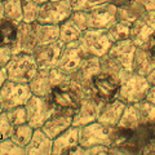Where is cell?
I'll return each instance as SVG.
<instances>
[{"label":"cell","instance_id":"26","mask_svg":"<svg viewBox=\"0 0 155 155\" xmlns=\"http://www.w3.org/2000/svg\"><path fill=\"white\" fill-rule=\"evenodd\" d=\"M81 32L83 31L76 26V23L70 17L60 23V40L62 43H65V44L66 43L79 40Z\"/></svg>","mask_w":155,"mask_h":155},{"label":"cell","instance_id":"16","mask_svg":"<svg viewBox=\"0 0 155 155\" xmlns=\"http://www.w3.org/2000/svg\"><path fill=\"white\" fill-rule=\"evenodd\" d=\"M125 106H127V104H124L123 101L118 98L105 101L101 105L97 122L102 123L106 127H116L119 124V120L122 118Z\"/></svg>","mask_w":155,"mask_h":155},{"label":"cell","instance_id":"4","mask_svg":"<svg viewBox=\"0 0 155 155\" xmlns=\"http://www.w3.org/2000/svg\"><path fill=\"white\" fill-rule=\"evenodd\" d=\"M32 96L27 83H17L7 79L0 87V104L4 111L23 106Z\"/></svg>","mask_w":155,"mask_h":155},{"label":"cell","instance_id":"27","mask_svg":"<svg viewBox=\"0 0 155 155\" xmlns=\"http://www.w3.org/2000/svg\"><path fill=\"white\" fill-rule=\"evenodd\" d=\"M17 25L7 19H0V47H9L16 40Z\"/></svg>","mask_w":155,"mask_h":155},{"label":"cell","instance_id":"8","mask_svg":"<svg viewBox=\"0 0 155 155\" xmlns=\"http://www.w3.org/2000/svg\"><path fill=\"white\" fill-rule=\"evenodd\" d=\"M119 87L120 78L105 71L96 74L91 81V92L104 102L116 98Z\"/></svg>","mask_w":155,"mask_h":155},{"label":"cell","instance_id":"38","mask_svg":"<svg viewBox=\"0 0 155 155\" xmlns=\"http://www.w3.org/2000/svg\"><path fill=\"white\" fill-rule=\"evenodd\" d=\"M142 18L146 21L147 25L155 31V11H147Z\"/></svg>","mask_w":155,"mask_h":155},{"label":"cell","instance_id":"19","mask_svg":"<svg viewBox=\"0 0 155 155\" xmlns=\"http://www.w3.org/2000/svg\"><path fill=\"white\" fill-rule=\"evenodd\" d=\"M25 153L26 155H52L53 140L41 128H35L30 142L25 146Z\"/></svg>","mask_w":155,"mask_h":155},{"label":"cell","instance_id":"11","mask_svg":"<svg viewBox=\"0 0 155 155\" xmlns=\"http://www.w3.org/2000/svg\"><path fill=\"white\" fill-rule=\"evenodd\" d=\"M104 104V101L93 94L88 93L81 98L80 105L78 106V109L74 113V119H72V125L75 127H81V125L89 124L92 122H96L100 114L101 105Z\"/></svg>","mask_w":155,"mask_h":155},{"label":"cell","instance_id":"22","mask_svg":"<svg viewBox=\"0 0 155 155\" xmlns=\"http://www.w3.org/2000/svg\"><path fill=\"white\" fill-rule=\"evenodd\" d=\"M153 32L154 30L147 25L146 21L143 18H138L130 25L129 39L133 41L136 47H143Z\"/></svg>","mask_w":155,"mask_h":155},{"label":"cell","instance_id":"23","mask_svg":"<svg viewBox=\"0 0 155 155\" xmlns=\"http://www.w3.org/2000/svg\"><path fill=\"white\" fill-rule=\"evenodd\" d=\"M38 44H48L60 39V25L35 22Z\"/></svg>","mask_w":155,"mask_h":155},{"label":"cell","instance_id":"5","mask_svg":"<svg viewBox=\"0 0 155 155\" xmlns=\"http://www.w3.org/2000/svg\"><path fill=\"white\" fill-rule=\"evenodd\" d=\"M114 127H106L100 122H92L79 127V145L81 147H91L96 145L109 146L111 143V130Z\"/></svg>","mask_w":155,"mask_h":155},{"label":"cell","instance_id":"34","mask_svg":"<svg viewBox=\"0 0 155 155\" xmlns=\"http://www.w3.org/2000/svg\"><path fill=\"white\" fill-rule=\"evenodd\" d=\"M70 18L76 23V26L80 28L81 31H84L85 28H88V17H87V11L81 9V11H72L70 14Z\"/></svg>","mask_w":155,"mask_h":155},{"label":"cell","instance_id":"44","mask_svg":"<svg viewBox=\"0 0 155 155\" xmlns=\"http://www.w3.org/2000/svg\"><path fill=\"white\" fill-rule=\"evenodd\" d=\"M0 19H3V4L0 2Z\"/></svg>","mask_w":155,"mask_h":155},{"label":"cell","instance_id":"3","mask_svg":"<svg viewBox=\"0 0 155 155\" xmlns=\"http://www.w3.org/2000/svg\"><path fill=\"white\" fill-rule=\"evenodd\" d=\"M85 57H101L107 53L113 41L106 28H85L79 38Z\"/></svg>","mask_w":155,"mask_h":155},{"label":"cell","instance_id":"24","mask_svg":"<svg viewBox=\"0 0 155 155\" xmlns=\"http://www.w3.org/2000/svg\"><path fill=\"white\" fill-rule=\"evenodd\" d=\"M32 133H34V128L28 123L16 124V125L12 127L9 138H11L14 143H17L18 146L25 147L26 145L30 142V140L32 137Z\"/></svg>","mask_w":155,"mask_h":155},{"label":"cell","instance_id":"47","mask_svg":"<svg viewBox=\"0 0 155 155\" xmlns=\"http://www.w3.org/2000/svg\"><path fill=\"white\" fill-rule=\"evenodd\" d=\"M0 2H3V0H0Z\"/></svg>","mask_w":155,"mask_h":155},{"label":"cell","instance_id":"28","mask_svg":"<svg viewBox=\"0 0 155 155\" xmlns=\"http://www.w3.org/2000/svg\"><path fill=\"white\" fill-rule=\"evenodd\" d=\"M129 30H130V23L116 21L107 28V34L111 39V41H119L124 39H129Z\"/></svg>","mask_w":155,"mask_h":155},{"label":"cell","instance_id":"12","mask_svg":"<svg viewBox=\"0 0 155 155\" xmlns=\"http://www.w3.org/2000/svg\"><path fill=\"white\" fill-rule=\"evenodd\" d=\"M116 8L114 4L106 2L93 8L85 9L88 17V28H107L116 22Z\"/></svg>","mask_w":155,"mask_h":155},{"label":"cell","instance_id":"40","mask_svg":"<svg viewBox=\"0 0 155 155\" xmlns=\"http://www.w3.org/2000/svg\"><path fill=\"white\" fill-rule=\"evenodd\" d=\"M146 11H155V0H138Z\"/></svg>","mask_w":155,"mask_h":155},{"label":"cell","instance_id":"6","mask_svg":"<svg viewBox=\"0 0 155 155\" xmlns=\"http://www.w3.org/2000/svg\"><path fill=\"white\" fill-rule=\"evenodd\" d=\"M25 109L27 115V123L34 129L41 128L43 124L56 110L48 97H39L35 94H32L27 100V102L25 104Z\"/></svg>","mask_w":155,"mask_h":155},{"label":"cell","instance_id":"25","mask_svg":"<svg viewBox=\"0 0 155 155\" xmlns=\"http://www.w3.org/2000/svg\"><path fill=\"white\" fill-rule=\"evenodd\" d=\"M3 18L18 25L22 21V0H3Z\"/></svg>","mask_w":155,"mask_h":155},{"label":"cell","instance_id":"18","mask_svg":"<svg viewBox=\"0 0 155 155\" xmlns=\"http://www.w3.org/2000/svg\"><path fill=\"white\" fill-rule=\"evenodd\" d=\"M79 145V127L70 125L57 137L53 138V155L69 154L70 150Z\"/></svg>","mask_w":155,"mask_h":155},{"label":"cell","instance_id":"29","mask_svg":"<svg viewBox=\"0 0 155 155\" xmlns=\"http://www.w3.org/2000/svg\"><path fill=\"white\" fill-rule=\"evenodd\" d=\"M40 11V4L35 0H22V21L36 22Z\"/></svg>","mask_w":155,"mask_h":155},{"label":"cell","instance_id":"39","mask_svg":"<svg viewBox=\"0 0 155 155\" xmlns=\"http://www.w3.org/2000/svg\"><path fill=\"white\" fill-rule=\"evenodd\" d=\"M145 100L155 106V85H150V88L147 91V94H146V98Z\"/></svg>","mask_w":155,"mask_h":155},{"label":"cell","instance_id":"7","mask_svg":"<svg viewBox=\"0 0 155 155\" xmlns=\"http://www.w3.org/2000/svg\"><path fill=\"white\" fill-rule=\"evenodd\" d=\"M71 13L72 8L70 0H48L40 5L36 22L60 25L61 22L70 17Z\"/></svg>","mask_w":155,"mask_h":155},{"label":"cell","instance_id":"15","mask_svg":"<svg viewBox=\"0 0 155 155\" xmlns=\"http://www.w3.org/2000/svg\"><path fill=\"white\" fill-rule=\"evenodd\" d=\"M75 110L72 109H57L53 111V114L48 118L47 122L43 124V132L48 134L53 140L60 133H62L66 128L72 125Z\"/></svg>","mask_w":155,"mask_h":155},{"label":"cell","instance_id":"21","mask_svg":"<svg viewBox=\"0 0 155 155\" xmlns=\"http://www.w3.org/2000/svg\"><path fill=\"white\" fill-rule=\"evenodd\" d=\"M28 87L32 94L39 97H48L53 89L51 78H49V69H39L32 79L28 81Z\"/></svg>","mask_w":155,"mask_h":155},{"label":"cell","instance_id":"32","mask_svg":"<svg viewBox=\"0 0 155 155\" xmlns=\"http://www.w3.org/2000/svg\"><path fill=\"white\" fill-rule=\"evenodd\" d=\"M109 0H70L72 11H81V9H89L100 4H104Z\"/></svg>","mask_w":155,"mask_h":155},{"label":"cell","instance_id":"20","mask_svg":"<svg viewBox=\"0 0 155 155\" xmlns=\"http://www.w3.org/2000/svg\"><path fill=\"white\" fill-rule=\"evenodd\" d=\"M155 69V60L143 47H137L132 61V71L136 74L146 76Z\"/></svg>","mask_w":155,"mask_h":155},{"label":"cell","instance_id":"42","mask_svg":"<svg viewBox=\"0 0 155 155\" xmlns=\"http://www.w3.org/2000/svg\"><path fill=\"white\" fill-rule=\"evenodd\" d=\"M109 2L111 3V4H114V5L118 8V7H123V5H125L129 0H109Z\"/></svg>","mask_w":155,"mask_h":155},{"label":"cell","instance_id":"2","mask_svg":"<svg viewBox=\"0 0 155 155\" xmlns=\"http://www.w3.org/2000/svg\"><path fill=\"white\" fill-rule=\"evenodd\" d=\"M38 70L39 67L35 62V58L31 53L27 52H18L12 54V58L5 66L7 78L17 83L28 84V81L34 78Z\"/></svg>","mask_w":155,"mask_h":155},{"label":"cell","instance_id":"10","mask_svg":"<svg viewBox=\"0 0 155 155\" xmlns=\"http://www.w3.org/2000/svg\"><path fill=\"white\" fill-rule=\"evenodd\" d=\"M84 58L85 54L79 44V40L66 43V44H64V48L60 53V57H58V61L54 67H57L58 70H61L67 75H71L80 66Z\"/></svg>","mask_w":155,"mask_h":155},{"label":"cell","instance_id":"35","mask_svg":"<svg viewBox=\"0 0 155 155\" xmlns=\"http://www.w3.org/2000/svg\"><path fill=\"white\" fill-rule=\"evenodd\" d=\"M104 154H109V146L96 145V146L84 149V155H104Z\"/></svg>","mask_w":155,"mask_h":155},{"label":"cell","instance_id":"9","mask_svg":"<svg viewBox=\"0 0 155 155\" xmlns=\"http://www.w3.org/2000/svg\"><path fill=\"white\" fill-rule=\"evenodd\" d=\"M84 94L79 89H76L74 85L67 84L62 87H54L52 89L51 94L48 96L51 104L54 106V109H72L76 110L80 105L81 98Z\"/></svg>","mask_w":155,"mask_h":155},{"label":"cell","instance_id":"14","mask_svg":"<svg viewBox=\"0 0 155 155\" xmlns=\"http://www.w3.org/2000/svg\"><path fill=\"white\" fill-rule=\"evenodd\" d=\"M38 45V38L35 31V22L21 21L17 25V36L11 47L12 53L27 52L31 53L34 48Z\"/></svg>","mask_w":155,"mask_h":155},{"label":"cell","instance_id":"31","mask_svg":"<svg viewBox=\"0 0 155 155\" xmlns=\"http://www.w3.org/2000/svg\"><path fill=\"white\" fill-rule=\"evenodd\" d=\"M9 120L13 125L16 124H22V123H27V115H26V109L25 105L23 106H17V107L9 109L5 111Z\"/></svg>","mask_w":155,"mask_h":155},{"label":"cell","instance_id":"17","mask_svg":"<svg viewBox=\"0 0 155 155\" xmlns=\"http://www.w3.org/2000/svg\"><path fill=\"white\" fill-rule=\"evenodd\" d=\"M136 48L137 47L133 44L130 39H124V40L113 43L107 53L110 56H113L125 70L132 71V61Z\"/></svg>","mask_w":155,"mask_h":155},{"label":"cell","instance_id":"1","mask_svg":"<svg viewBox=\"0 0 155 155\" xmlns=\"http://www.w3.org/2000/svg\"><path fill=\"white\" fill-rule=\"evenodd\" d=\"M150 83L146 76L136 74L133 71H127L120 79V87L116 98L124 104H136L146 98Z\"/></svg>","mask_w":155,"mask_h":155},{"label":"cell","instance_id":"45","mask_svg":"<svg viewBox=\"0 0 155 155\" xmlns=\"http://www.w3.org/2000/svg\"><path fill=\"white\" fill-rule=\"evenodd\" d=\"M35 2H36V3H39V4H40V5H41V4H43V3H45V2H48V0H35Z\"/></svg>","mask_w":155,"mask_h":155},{"label":"cell","instance_id":"41","mask_svg":"<svg viewBox=\"0 0 155 155\" xmlns=\"http://www.w3.org/2000/svg\"><path fill=\"white\" fill-rule=\"evenodd\" d=\"M8 79L7 78V71H5V67H0V87L3 85V83Z\"/></svg>","mask_w":155,"mask_h":155},{"label":"cell","instance_id":"43","mask_svg":"<svg viewBox=\"0 0 155 155\" xmlns=\"http://www.w3.org/2000/svg\"><path fill=\"white\" fill-rule=\"evenodd\" d=\"M146 79H147V81L150 83V85H155V69L151 72H150V74L146 75Z\"/></svg>","mask_w":155,"mask_h":155},{"label":"cell","instance_id":"37","mask_svg":"<svg viewBox=\"0 0 155 155\" xmlns=\"http://www.w3.org/2000/svg\"><path fill=\"white\" fill-rule=\"evenodd\" d=\"M143 48L149 51V53L153 56V58L155 60V31L151 34V35H150V38L147 39V41L145 43Z\"/></svg>","mask_w":155,"mask_h":155},{"label":"cell","instance_id":"30","mask_svg":"<svg viewBox=\"0 0 155 155\" xmlns=\"http://www.w3.org/2000/svg\"><path fill=\"white\" fill-rule=\"evenodd\" d=\"M11 154H17V155L26 154L25 147L18 146L11 138L0 140V155H11Z\"/></svg>","mask_w":155,"mask_h":155},{"label":"cell","instance_id":"33","mask_svg":"<svg viewBox=\"0 0 155 155\" xmlns=\"http://www.w3.org/2000/svg\"><path fill=\"white\" fill-rule=\"evenodd\" d=\"M12 127H13V124L11 123V120H9L7 113L5 111H2V113H0V140L9 138Z\"/></svg>","mask_w":155,"mask_h":155},{"label":"cell","instance_id":"46","mask_svg":"<svg viewBox=\"0 0 155 155\" xmlns=\"http://www.w3.org/2000/svg\"><path fill=\"white\" fill-rule=\"evenodd\" d=\"M2 111H4V110H3V107H2V104H0V113H2Z\"/></svg>","mask_w":155,"mask_h":155},{"label":"cell","instance_id":"36","mask_svg":"<svg viewBox=\"0 0 155 155\" xmlns=\"http://www.w3.org/2000/svg\"><path fill=\"white\" fill-rule=\"evenodd\" d=\"M12 51L9 47H0V67H5L12 58Z\"/></svg>","mask_w":155,"mask_h":155},{"label":"cell","instance_id":"13","mask_svg":"<svg viewBox=\"0 0 155 155\" xmlns=\"http://www.w3.org/2000/svg\"><path fill=\"white\" fill-rule=\"evenodd\" d=\"M64 44L60 39L53 43H48V44H38L34 51L31 52L32 57L35 58V62L39 69H52L54 67L60 53L64 48Z\"/></svg>","mask_w":155,"mask_h":155}]
</instances>
